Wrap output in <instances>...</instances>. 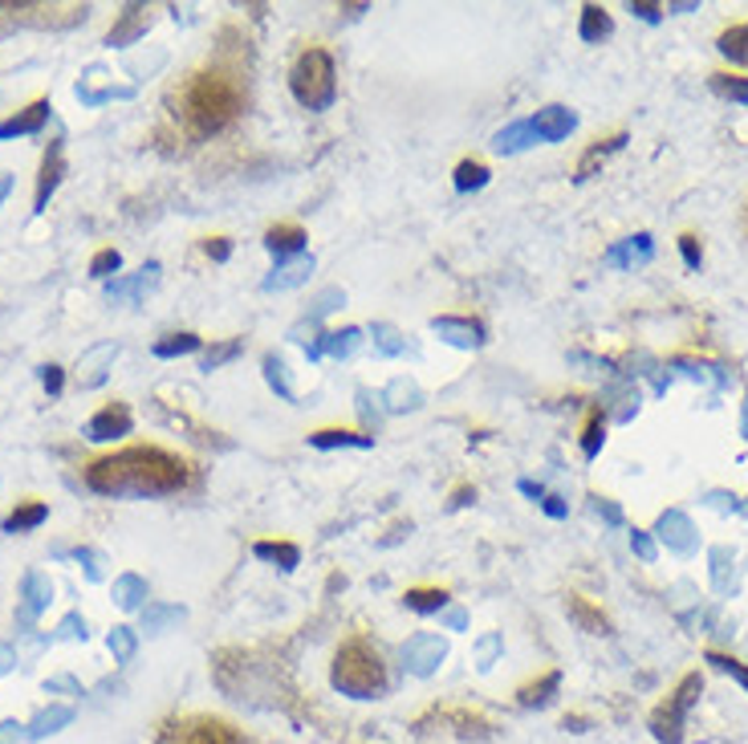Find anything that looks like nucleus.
Instances as JSON below:
<instances>
[{"label": "nucleus", "instance_id": "f257e3e1", "mask_svg": "<svg viewBox=\"0 0 748 744\" xmlns=\"http://www.w3.org/2000/svg\"><path fill=\"white\" fill-rule=\"evenodd\" d=\"M245 107H249V78L225 53L191 70L188 78H179V86H171L167 95V115L179 127V135L191 142L225 135L245 115Z\"/></svg>", "mask_w": 748, "mask_h": 744}, {"label": "nucleus", "instance_id": "f03ea898", "mask_svg": "<svg viewBox=\"0 0 748 744\" xmlns=\"http://www.w3.org/2000/svg\"><path fill=\"white\" fill-rule=\"evenodd\" d=\"M82 476L98 496H171L196 485V464L154 444H134L90 460Z\"/></svg>", "mask_w": 748, "mask_h": 744}, {"label": "nucleus", "instance_id": "7ed1b4c3", "mask_svg": "<svg viewBox=\"0 0 748 744\" xmlns=\"http://www.w3.org/2000/svg\"><path fill=\"white\" fill-rule=\"evenodd\" d=\"M330 684L350 700H379L387 692V667L382 655L367 638H346L330 667Z\"/></svg>", "mask_w": 748, "mask_h": 744}, {"label": "nucleus", "instance_id": "20e7f679", "mask_svg": "<svg viewBox=\"0 0 748 744\" xmlns=\"http://www.w3.org/2000/svg\"><path fill=\"white\" fill-rule=\"evenodd\" d=\"M289 90L306 110H326L338 98V73L333 58L321 46H309L298 53L293 70H289Z\"/></svg>", "mask_w": 748, "mask_h": 744}, {"label": "nucleus", "instance_id": "39448f33", "mask_svg": "<svg viewBox=\"0 0 748 744\" xmlns=\"http://www.w3.org/2000/svg\"><path fill=\"white\" fill-rule=\"evenodd\" d=\"M700 692H704V675L700 672H688L676 687H671V692H667L664 704L651 712L655 741L659 744H684V721H688L691 704L700 700Z\"/></svg>", "mask_w": 748, "mask_h": 744}, {"label": "nucleus", "instance_id": "423d86ee", "mask_svg": "<svg viewBox=\"0 0 748 744\" xmlns=\"http://www.w3.org/2000/svg\"><path fill=\"white\" fill-rule=\"evenodd\" d=\"M86 4H41V0H21V4H12V0H0V33L9 29V24H37V29H66V24H78L86 21Z\"/></svg>", "mask_w": 748, "mask_h": 744}, {"label": "nucleus", "instance_id": "0eeeda50", "mask_svg": "<svg viewBox=\"0 0 748 744\" xmlns=\"http://www.w3.org/2000/svg\"><path fill=\"white\" fill-rule=\"evenodd\" d=\"M159 744H249L240 736L237 724L220 721V716H188V721L163 724Z\"/></svg>", "mask_w": 748, "mask_h": 744}, {"label": "nucleus", "instance_id": "6e6552de", "mask_svg": "<svg viewBox=\"0 0 748 744\" xmlns=\"http://www.w3.org/2000/svg\"><path fill=\"white\" fill-rule=\"evenodd\" d=\"M431 724L443 728V733H456V736H485L488 728H492L485 712L468 708V704H436V708H428L423 716H419L416 728L419 733H431Z\"/></svg>", "mask_w": 748, "mask_h": 744}, {"label": "nucleus", "instance_id": "1a4fd4ad", "mask_svg": "<svg viewBox=\"0 0 748 744\" xmlns=\"http://www.w3.org/2000/svg\"><path fill=\"white\" fill-rule=\"evenodd\" d=\"M127 431H131V407H127V403H119V399L107 403V407H102V411H98L94 419L86 424V436L98 439V444L119 439V436H127Z\"/></svg>", "mask_w": 748, "mask_h": 744}, {"label": "nucleus", "instance_id": "9d476101", "mask_svg": "<svg viewBox=\"0 0 748 744\" xmlns=\"http://www.w3.org/2000/svg\"><path fill=\"white\" fill-rule=\"evenodd\" d=\"M61 176H66V155H61V139L49 142L46 159H41V176H37V196H33V212H46L49 196H53V188L61 183Z\"/></svg>", "mask_w": 748, "mask_h": 744}, {"label": "nucleus", "instance_id": "9b49d317", "mask_svg": "<svg viewBox=\"0 0 748 744\" xmlns=\"http://www.w3.org/2000/svg\"><path fill=\"white\" fill-rule=\"evenodd\" d=\"M566 615L578 623V631L586 635H610V615H606L602 606L590 603L586 594H566Z\"/></svg>", "mask_w": 748, "mask_h": 744}, {"label": "nucleus", "instance_id": "f8f14e48", "mask_svg": "<svg viewBox=\"0 0 748 744\" xmlns=\"http://www.w3.org/2000/svg\"><path fill=\"white\" fill-rule=\"evenodd\" d=\"M49 98H37V102H29L24 110H17V115H9V119L0 122V139H17V135H37V130L46 127L49 119Z\"/></svg>", "mask_w": 748, "mask_h": 744}, {"label": "nucleus", "instance_id": "ddd939ff", "mask_svg": "<svg viewBox=\"0 0 748 744\" xmlns=\"http://www.w3.org/2000/svg\"><path fill=\"white\" fill-rule=\"evenodd\" d=\"M147 24H151V12H147L143 4H127V9L119 12V21L110 24L107 46H131V41H139V37L147 33Z\"/></svg>", "mask_w": 748, "mask_h": 744}, {"label": "nucleus", "instance_id": "4468645a", "mask_svg": "<svg viewBox=\"0 0 748 744\" xmlns=\"http://www.w3.org/2000/svg\"><path fill=\"white\" fill-rule=\"evenodd\" d=\"M622 142H627V130H615V135H606V139H595L590 147L582 151V159H578V167H574V179H590L598 171V167L610 159L615 151H622Z\"/></svg>", "mask_w": 748, "mask_h": 744}, {"label": "nucleus", "instance_id": "2eb2a0df", "mask_svg": "<svg viewBox=\"0 0 748 744\" xmlns=\"http://www.w3.org/2000/svg\"><path fill=\"white\" fill-rule=\"evenodd\" d=\"M574 110L566 107H546V110H537V119H529V127H533V135L541 142H561L566 135L574 130Z\"/></svg>", "mask_w": 748, "mask_h": 744}, {"label": "nucleus", "instance_id": "dca6fc26", "mask_svg": "<svg viewBox=\"0 0 748 744\" xmlns=\"http://www.w3.org/2000/svg\"><path fill=\"white\" fill-rule=\"evenodd\" d=\"M431 330L440 334V338H448L451 346H480L485 343V326L476 318H431Z\"/></svg>", "mask_w": 748, "mask_h": 744}, {"label": "nucleus", "instance_id": "f3484780", "mask_svg": "<svg viewBox=\"0 0 748 744\" xmlns=\"http://www.w3.org/2000/svg\"><path fill=\"white\" fill-rule=\"evenodd\" d=\"M362 343V330L358 326H346V330H333V334H321L318 343L309 346L306 355L309 358H321V355H333V358H350L355 355V346Z\"/></svg>", "mask_w": 748, "mask_h": 744}, {"label": "nucleus", "instance_id": "a211bd4d", "mask_svg": "<svg viewBox=\"0 0 748 744\" xmlns=\"http://www.w3.org/2000/svg\"><path fill=\"white\" fill-rule=\"evenodd\" d=\"M403 655H407V667H411V672L428 675L431 667L443 659V643L436 635H416L411 643H407Z\"/></svg>", "mask_w": 748, "mask_h": 744}, {"label": "nucleus", "instance_id": "6ab92c4d", "mask_svg": "<svg viewBox=\"0 0 748 744\" xmlns=\"http://www.w3.org/2000/svg\"><path fill=\"white\" fill-rule=\"evenodd\" d=\"M306 228L301 225H273L269 232H265V248L273 252L277 260H289L293 252H301L306 248Z\"/></svg>", "mask_w": 748, "mask_h": 744}, {"label": "nucleus", "instance_id": "aec40b11", "mask_svg": "<svg viewBox=\"0 0 748 744\" xmlns=\"http://www.w3.org/2000/svg\"><path fill=\"white\" fill-rule=\"evenodd\" d=\"M24 603H21V626H29L37 618V611H41V606L49 603V594H53V586H49V578L46 574H37V569H29V574H24Z\"/></svg>", "mask_w": 748, "mask_h": 744}, {"label": "nucleus", "instance_id": "412c9836", "mask_svg": "<svg viewBox=\"0 0 748 744\" xmlns=\"http://www.w3.org/2000/svg\"><path fill=\"white\" fill-rule=\"evenodd\" d=\"M309 272H313V257H289L281 260V269H273V277H265V289L273 294V289H293V285L309 281Z\"/></svg>", "mask_w": 748, "mask_h": 744}, {"label": "nucleus", "instance_id": "4be33fe9", "mask_svg": "<svg viewBox=\"0 0 748 744\" xmlns=\"http://www.w3.org/2000/svg\"><path fill=\"white\" fill-rule=\"evenodd\" d=\"M119 355V346L107 343V346H94L90 355H82V363H78V383L82 387H98L102 378H107V363Z\"/></svg>", "mask_w": 748, "mask_h": 744}, {"label": "nucleus", "instance_id": "5701e85b", "mask_svg": "<svg viewBox=\"0 0 748 744\" xmlns=\"http://www.w3.org/2000/svg\"><path fill=\"white\" fill-rule=\"evenodd\" d=\"M309 444H313V448H370L375 439L362 436V431H342V427H321V431H309Z\"/></svg>", "mask_w": 748, "mask_h": 744}, {"label": "nucleus", "instance_id": "b1692460", "mask_svg": "<svg viewBox=\"0 0 748 744\" xmlns=\"http://www.w3.org/2000/svg\"><path fill=\"white\" fill-rule=\"evenodd\" d=\"M716 49H720L728 61H740V66H748V21L728 24L725 33L716 37Z\"/></svg>", "mask_w": 748, "mask_h": 744}, {"label": "nucleus", "instance_id": "393cba45", "mask_svg": "<svg viewBox=\"0 0 748 744\" xmlns=\"http://www.w3.org/2000/svg\"><path fill=\"white\" fill-rule=\"evenodd\" d=\"M561 684V672H546L541 679H533V684H525L521 692H517V704L521 708H541V704H549V696L558 692Z\"/></svg>", "mask_w": 748, "mask_h": 744}, {"label": "nucleus", "instance_id": "a878e982", "mask_svg": "<svg viewBox=\"0 0 748 744\" xmlns=\"http://www.w3.org/2000/svg\"><path fill=\"white\" fill-rule=\"evenodd\" d=\"M46 517H49V508L41 505V500H24V505H17L9 517H4V533H29Z\"/></svg>", "mask_w": 748, "mask_h": 744}, {"label": "nucleus", "instance_id": "bb28decb", "mask_svg": "<svg viewBox=\"0 0 748 744\" xmlns=\"http://www.w3.org/2000/svg\"><path fill=\"white\" fill-rule=\"evenodd\" d=\"M252 554L265 557V562H273V566H281V569H298V562H301V549L293 542H257L252 545Z\"/></svg>", "mask_w": 748, "mask_h": 744}, {"label": "nucleus", "instance_id": "cd10ccee", "mask_svg": "<svg viewBox=\"0 0 748 744\" xmlns=\"http://www.w3.org/2000/svg\"><path fill=\"white\" fill-rule=\"evenodd\" d=\"M403 603L419 615H431V611H443L448 606V591L443 586H416V591L403 594Z\"/></svg>", "mask_w": 748, "mask_h": 744}, {"label": "nucleus", "instance_id": "c85d7f7f", "mask_svg": "<svg viewBox=\"0 0 748 744\" xmlns=\"http://www.w3.org/2000/svg\"><path fill=\"white\" fill-rule=\"evenodd\" d=\"M154 358H179V355H191V350H200V334H163L159 343L151 346Z\"/></svg>", "mask_w": 748, "mask_h": 744}, {"label": "nucleus", "instance_id": "c756f323", "mask_svg": "<svg viewBox=\"0 0 748 744\" xmlns=\"http://www.w3.org/2000/svg\"><path fill=\"white\" fill-rule=\"evenodd\" d=\"M582 41H602V37H610L615 33V21H610V12L606 9H598V4H586L582 9Z\"/></svg>", "mask_w": 748, "mask_h": 744}, {"label": "nucleus", "instance_id": "7c9ffc66", "mask_svg": "<svg viewBox=\"0 0 748 744\" xmlns=\"http://www.w3.org/2000/svg\"><path fill=\"white\" fill-rule=\"evenodd\" d=\"M529 142H537L533 127H529V122H512V127L497 130L492 147H497L500 155H512V151H521V147H529Z\"/></svg>", "mask_w": 748, "mask_h": 744}, {"label": "nucleus", "instance_id": "2f4dec72", "mask_svg": "<svg viewBox=\"0 0 748 744\" xmlns=\"http://www.w3.org/2000/svg\"><path fill=\"white\" fill-rule=\"evenodd\" d=\"M602 439H606V415H602V407H590V411H586V424H582L586 456H598V452H602Z\"/></svg>", "mask_w": 748, "mask_h": 744}, {"label": "nucleus", "instance_id": "473e14b6", "mask_svg": "<svg viewBox=\"0 0 748 744\" xmlns=\"http://www.w3.org/2000/svg\"><path fill=\"white\" fill-rule=\"evenodd\" d=\"M451 179H456V188L460 191H480L488 183V163H480V159H460Z\"/></svg>", "mask_w": 748, "mask_h": 744}, {"label": "nucleus", "instance_id": "72a5a7b5", "mask_svg": "<svg viewBox=\"0 0 748 744\" xmlns=\"http://www.w3.org/2000/svg\"><path fill=\"white\" fill-rule=\"evenodd\" d=\"M143 598H147V582L139 578V574H122V578L114 582V603H119L122 611H134Z\"/></svg>", "mask_w": 748, "mask_h": 744}, {"label": "nucleus", "instance_id": "f704fd0d", "mask_svg": "<svg viewBox=\"0 0 748 744\" xmlns=\"http://www.w3.org/2000/svg\"><path fill=\"white\" fill-rule=\"evenodd\" d=\"M712 90L728 102H748V78L745 73H712Z\"/></svg>", "mask_w": 748, "mask_h": 744}, {"label": "nucleus", "instance_id": "c9c22d12", "mask_svg": "<svg viewBox=\"0 0 748 744\" xmlns=\"http://www.w3.org/2000/svg\"><path fill=\"white\" fill-rule=\"evenodd\" d=\"M73 721V712L70 708H49V712H41L33 721V728H29V736L33 741H41V736H49V733H58L61 724H70Z\"/></svg>", "mask_w": 748, "mask_h": 744}, {"label": "nucleus", "instance_id": "e433bc0d", "mask_svg": "<svg viewBox=\"0 0 748 744\" xmlns=\"http://www.w3.org/2000/svg\"><path fill=\"white\" fill-rule=\"evenodd\" d=\"M265 378H269V387H273L281 399L293 403V390H289V383H286V363H281V355H265Z\"/></svg>", "mask_w": 748, "mask_h": 744}, {"label": "nucleus", "instance_id": "4c0bfd02", "mask_svg": "<svg viewBox=\"0 0 748 744\" xmlns=\"http://www.w3.org/2000/svg\"><path fill=\"white\" fill-rule=\"evenodd\" d=\"M240 350H245V338H228V343H216L212 350L203 355L200 367H203V370H216V367H220V363H228V358H237Z\"/></svg>", "mask_w": 748, "mask_h": 744}, {"label": "nucleus", "instance_id": "58836bf2", "mask_svg": "<svg viewBox=\"0 0 748 744\" xmlns=\"http://www.w3.org/2000/svg\"><path fill=\"white\" fill-rule=\"evenodd\" d=\"M122 269V257L119 248H102V252H94V260H90V277H98V281H107L110 272Z\"/></svg>", "mask_w": 748, "mask_h": 744}, {"label": "nucleus", "instance_id": "ea45409f", "mask_svg": "<svg viewBox=\"0 0 748 744\" xmlns=\"http://www.w3.org/2000/svg\"><path fill=\"white\" fill-rule=\"evenodd\" d=\"M375 346H379V355H399L407 343L399 338L395 326H375Z\"/></svg>", "mask_w": 748, "mask_h": 744}, {"label": "nucleus", "instance_id": "a19ab883", "mask_svg": "<svg viewBox=\"0 0 748 744\" xmlns=\"http://www.w3.org/2000/svg\"><path fill=\"white\" fill-rule=\"evenodd\" d=\"M110 651H114V659H131L134 655V631L131 626H114V635H110Z\"/></svg>", "mask_w": 748, "mask_h": 744}, {"label": "nucleus", "instance_id": "79ce46f5", "mask_svg": "<svg viewBox=\"0 0 748 744\" xmlns=\"http://www.w3.org/2000/svg\"><path fill=\"white\" fill-rule=\"evenodd\" d=\"M708 663H716L720 672H728L732 679H740V684L748 687V667L740 659H732V655H720V651H708Z\"/></svg>", "mask_w": 748, "mask_h": 744}, {"label": "nucleus", "instance_id": "37998d69", "mask_svg": "<svg viewBox=\"0 0 748 744\" xmlns=\"http://www.w3.org/2000/svg\"><path fill=\"white\" fill-rule=\"evenodd\" d=\"M679 252H684V260H688L691 269H700L704 245H700V237H696V232H684V237H679Z\"/></svg>", "mask_w": 748, "mask_h": 744}, {"label": "nucleus", "instance_id": "c03bdc74", "mask_svg": "<svg viewBox=\"0 0 748 744\" xmlns=\"http://www.w3.org/2000/svg\"><path fill=\"white\" fill-rule=\"evenodd\" d=\"M171 618H183V606H154L151 615H143V626L147 631H159V626L171 623Z\"/></svg>", "mask_w": 748, "mask_h": 744}, {"label": "nucleus", "instance_id": "a18cd8bd", "mask_svg": "<svg viewBox=\"0 0 748 744\" xmlns=\"http://www.w3.org/2000/svg\"><path fill=\"white\" fill-rule=\"evenodd\" d=\"M203 252H208L212 260H228V257H232V240H228V237H208V240H203Z\"/></svg>", "mask_w": 748, "mask_h": 744}, {"label": "nucleus", "instance_id": "49530a36", "mask_svg": "<svg viewBox=\"0 0 748 744\" xmlns=\"http://www.w3.org/2000/svg\"><path fill=\"white\" fill-rule=\"evenodd\" d=\"M41 383H46L49 395H61V383H66V378H61V367H41Z\"/></svg>", "mask_w": 748, "mask_h": 744}, {"label": "nucleus", "instance_id": "de8ad7c7", "mask_svg": "<svg viewBox=\"0 0 748 744\" xmlns=\"http://www.w3.org/2000/svg\"><path fill=\"white\" fill-rule=\"evenodd\" d=\"M472 500H476V488L472 485H460L456 493H451L448 508H463V505H472Z\"/></svg>", "mask_w": 748, "mask_h": 744}, {"label": "nucleus", "instance_id": "09e8293b", "mask_svg": "<svg viewBox=\"0 0 748 744\" xmlns=\"http://www.w3.org/2000/svg\"><path fill=\"white\" fill-rule=\"evenodd\" d=\"M630 12H639L642 21H659V17H664V4H630Z\"/></svg>", "mask_w": 748, "mask_h": 744}, {"label": "nucleus", "instance_id": "8fccbe9b", "mask_svg": "<svg viewBox=\"0 0 748 744\" xmlns=\"http://www.w3.org/2000/svg\"><path fill=\"white\" fill-rule=\"evenodd\" d=\"M541 508H546L549 517H566V505H561V496L546 493V500H541Z\"/></svg>", "mask_w": 748, "mask_h": 744}, {"label": "nucleus", "instance_id": "3c124183", "mask_svg": "<svg viewBox=\"0 0 748 744\" xmlns=\"http://www.w3.org/2000/svg\"><path fill=\"white\" fill-rule=\"evenodd\" d=\"M521 493H525V496H546V488L533 485V480H521Z\"/></svg>", "mask_w": 748, "mask_h": 744}, {"label": "nucleus", "instance_id": "603ef678", "mask_svg": "<svg viewBox=\"0 0 748 744\" xmlns=\"http://www.w3.org/2000/svg\"><path fill=\"white\" fill-rule=\"evenodd\" d=\"M4 191H9V176H0V200H4Z\"/></svg>", "mask_w": 748, "mask_h": 744}, {"label": "nucleus", "instance_id": "864d4df0", "mask_svg": "<svg viewBox=\"0 0 748 744\" xmlns=\"http://www.w3.org/2000/svg\"><path fill=\"white\" fill-rule=\"evenodd\" d=\"M745 228H748V204H745Z\"/></svg>", "mask_w": 748, "mask_h": 744}]
</instances>
